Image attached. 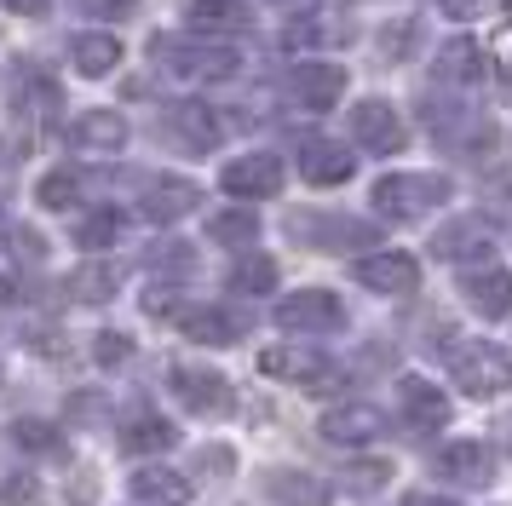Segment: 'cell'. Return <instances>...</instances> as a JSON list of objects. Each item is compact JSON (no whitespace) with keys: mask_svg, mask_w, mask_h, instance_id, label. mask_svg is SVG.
I'll list each match as a JSON object with an SVG mask.
<instances>
[{"mask_svg":"<svg viewBox=\"0 0 512 506\" xmlns=\"http://www.w3.org/2000/svg\"><path fill=\"white\" fill-rule=\"evenodd\" d=\"M150 52H156V64L173 69L179 81H231L236 75V46H213V35H156L150 41Z\"/></svg>","mask_w":512,"mask_h":506,"instance_id":"obj_1","label":"cell"},{"mask_svg":"<svg viewBox=\"0 0 512 506\" xmlns=\"http://www.w3.org/2000/svg\"><path fill=\"white\" fill-rule=\"evenodd\" d=\"M455 196V184L443 179V173H386V179H374L369 202L380 219H420V213H432Z\"/></svg>","mask_w":512,"mask_h":506,"instance_id":"obj_2","label":"cell"},{"mask_svg":"<svg viewBox=\"0 0 512 506\" xmlns=\"http://www.w3.org/2000/svg\"><path fill=\"white\" fill-rule=\"evenodd\" d=\"M443 357H449V374H455V386H461L466 397H495V391L512 386V357L501 351V345L455 340Z\"/></svg>","mask_w":512,"mask_h":506,"instance_id":"obj_3","label":"cell"},{"mask_svg":"<svg viewBox=\"0 0 512 506\" xmlns=\"http://www.w3.org/2000/svg\"><path fill=\"white\" fill-rule=\"evenodd\" d=\"M288 230H294V242L328 248V253H351L380 242V230L369 219H351V213H288Z\"/></svg>","mask_w":512,"mask_h":506,"instance_id":"obj_4","label":"cell"},{"mask_svg":"<svg viewBox=\"0 0 512 506\" xmlns=\"http://www.w3.org/2000/svg\"><path fill=\"white\" fill-rule=\"evenodd\" d=\"M277 328L282 334H340L346 328V305L328 288H300V294H288L277 305Z\"/></svg>","mask_w":512,"mask_h":506,"instance_id":"obj_5","label":"cell"},{"mask_svg":"<svg viewBox=\"0 0 512 506\" xmlns=\"http://www.w3.org/2000/svg\"><path fill=\"white\" fill-rule=\"evenodd\" d=\"M259 374H271L282 386H300V391L334 386V363L317 345H271V351H259Z\"/></svg>","mask_w":512,"mask_h":506,"instance_id":"obj_6","label":"cell"},{"mask_svg":"<svg viewBox=\"0 0 512 506\" xmlns=\"http://www.w3.org/2000/svg\"><path fill=\"white\" fill-rule=\"evenodd\" d=\"M167 386L185 403L190 414H225L231 409V380L219 368H196V363H173L167 368Z\"/></svg>","mask_w":512,"mask_h":506,"instance_id":"obj_7","label":"cell"},{"mask_svg":"<svg viewBox=\"0 0 512 506\" xmlns=\"http://www.w3.org/2000/svg\"><path fill=\"white\" fill-rule=\"evenodd\" d=\"M162 133H167L173 150H185V156H208L213 144H219V115H213L208 104H196V98H179V104H167Z\"/></svg>","mask_w":512,"mask_h":506,"instance_id":"obj_8","label":"cell"},{"mask_svg":"<svg viewBox=\"0 0 512 506\" xmlns=\"http://www.w3.org/2000/svg\"><path fill=\"white\" fill-rule=\"evenodd\" d=\"M282 92H288L300 110H334L340 92H346V64H328V58H317V64H294L288 69V81H282Z\"/></svg>","mask_w":512,"mask_h":506,"instance_id":"obj_9","label":"cell"},{"mask_svg":"<svg viewBox=\"0 0 512 506\" xmlns=\"http://www.w3.org/2000/svg\"><path fill=\"white\" fill-rule=\"evenodd\" d=\"M357 282L369 288V294H386V299H403V294H415L420 288V265H415V253H369V259H357Z\"/></svg>","mask_w":512,"mask_h":506,"instance_id":"obj_10","label":"cell"},{"mask_svg":"<svg viewBox=\"0 0 512 506\" xmlns=\"http://www.w3.org/2000/svg\"><path fill=\"white\" fill-rule=\"evenodd\" d=\"M351 138H357L363 150H374V156H397V150L409 144L403 121H397V110L386 98H363V104L351 110Z\"/></svg>","mask_w":512,"mask_h":506,"instance_id":"obj_11","label":"cell"},{"mask_svg":"<svg viewBox=\"0 0 512 506\" xmlns=\"http://www.w3.org/2000/svg\"><path fill=\"white\" fill-rule=\"evenodd\" d=\"M219 184L231 190L236 202H259V196H277V190H282V161L271 156V150H254V156H236V161H225V173H219Z\"/></svg>","mask_w":512,"mask_h":506,"instance_id":"obj_12","label":"cell"},{"mask_svg":"<svg viewBox=\"0 0 512 506\" xmlns=\"http://www.w3.org/2000/svg\"><path fill=\"white\" fill-rule=\"evenodd\" d=\"M461 294L466 305L478 311V317H507L512 311V271L507 265H489V259H478V265H466L461 271Z\"/></svg>","mask_w":512,"mask_h":506,"instance_id":"obj_13","label":"cell"},{"mask_svg":"<svg viewBox=\"0 0 512 506\" xmlns=\"http://www.w3.org/2000/svg\"><path fill=\"white\" fill-rule=\"evenodd\" d=\"M323 443H334V449H363V443H374V437H386V414L374 409V403H340V409L323 414Z\"/></svg>","mask_w":512,"mask_h":506,"instance_id":"obj_14","label":"cell"},{"mask_svg":"<svg viewBox=\"0 0 512 506\" xmlns=\"http://www.w3.org/2000/svg\"><path fill=\"white\" fill-rule=\"evenodd\" d=\"M196 207V184L190 179H173V173H156V179L139 184V213L150 225H173Z\"/></svg>","mask_w":512,"mask_h":506,"instance_id":"obj_15","label":"cell"},{"mask_svg":"<svg viewBox=\"0 0 512 506\" xmlns=\"http://www.w3.org/2000/svg\"><path fill=\"white\" fill-rule=\"evenodd\" d=\"M179 334L190 345H236L248 334V317H236L225 305H185L179 311Z\"/></svg>","mask_w":512,"mask_h":506,"instance_id":"obj_16","label":"cell"},{"mask_svg":"<svg viewBox=\"0 0 512 506\" xmlns=\"http://www.w3.org/2000/svg\"><path fill=\"white\" fill-rule=\"evenodd\" d=\"M185 29L190 35H248L254 29V6L248 0H190L185 6Z\"/></svg>","mask_w":512,"mask_h":506,"instance_id":"obj_17","label":"cell"},{"mask_svg":"<svg viewBox=\"0 0 512 506\" xmlns=\"http://www.w3.org/2000/svg\"><path fill=\"white\" fill-rule=\"evenodd\" d=\"M438 472L449 483L484 489V483H495V455H489V443H478V437H461V443H443L438 449Z\"/></svg>","mask_w":512,"mask_h":506,"instance_id":"obj_18","label":"cell"},{"mask_svg":"<svg viewBox=\"0 0 512 506\" xmlns=\"http://www.w3.org/2000/svg\"><path fill=\"white\" fill-rule=\"evenodd\" d=\"M70 144L87 150V156H116L127 144V115L121 110H87L70 121Z\"/></svg>","mask_w":512,"mask_h":506,"instance_id":"obj_19","label":"cell"},{"mask_svg":"<svg viewBox=\"0 0 512 506\" xmlns=\"http://www.w3.org/2000/svg\"><path fill=\"white\" fill-rule=\"evenodd\" d=\"M357 156H351L340 138H305L300 144V179L305 184H346Z\"/></svg>","mask_w":512,"mask_h":506,"instance_id":"obj_20","label":"cell"},{"mask_svg":"<svg viewBox=\"0 0 512 506\" xmlns=\"http://www.w3.org/2000/svg\"><path fill=\"white\" fill-rule=\"evenodd\" d=\"M432 69H438V81H449V87H478L484 81V46L472 41V35H455V41L438 46V58H432Z\"/></svg>","mask_w":512,"mask_h":506,"instance_id":"obj_21","label":"cell"},{"mask_svg":"<svg viewBox=\"0 0 512 506\" xmlns=\"http://www.w3.org/2000/svg\"><path fill=\"white\" fill-rule=\"evenodd\" d=\"M70 64H75V75H87V81L116 75L121 69V41L104 35V29H81V35H70Z\"/></svg>","mask_w":512,"mask_h":506,"instance_id":"obj_22","label":"cell"},{"mask_svg":"<svg viewBox=\"0 0 512 506\" xmlns=\"http://www.w3.org/2000/svg\"><path fill=\"white\" fill-rule=\"evenodd\" d=\"M397 397H403V420H409L415 432H443V426H449V397H443L432 380H403Z\"/></svg>","mask_w":512,"mask_h":506,"instance_id":"obj_23","label":"cell"},{"mask_svg":"<svg viewBox=\"0 0 512 506\" xmlns=\"http://www.w3.org/2000/svg\"><path fill=\"white\" fill-rule=\"evenodd\" d=\"M489 242H495V236H489L484 219H455V225H443L438 236H432V253L449 259V265H466V259H484Z\"/></svg>","mask_w":512,"mask_h":506,"instance_id":"obj_24","label":"cell"},{"mask_svg":"<svg viewBox=\"0 0 512 506\" xmlns=\"http://www.w3.org/2000/svg\"><path fill=\"white\" fill-rule=\"evenodd\" d=\"M133 495L144 506H190V478L173 466H139L133 472Z\"/></svg>","mask_w":512,"mask_h":506,"instance_id":"obj_25","label":"cell"},{"mask_svg":"<svg viewBox=\"0 0 512 506\" xmlns=\"http://www.w3.org/2000/svg\"><path fill=\"white\" fill-rule=\"evenodd\" d=\"M173 443H179L173 420H162V414H150V409H139L127 420V432H121V449H127V455H162Z\"/></svg>","mask_w":512,"mask_h":506,"instance_id":"obj_26","label":"cell"},{"mask_svg":"<svg viewBox=\"0 0 512 506\" xmlns=\"http://www.w3.org/2000/svg\"><path fill=\"white\" fill-rule=\"evenodd\" d=\"M225 282H231V294H271L277 288V259L271 253H242V259H231Z\"/></svg>","mask_w":512,"mask_h":506,"instance_id":"obj_27","label":"cell"},{"mask_svg":"<svg viewBox=\"0 0 512 506\" xmlns=\"http://www.w3.org/2000/svg\"><path fill=\"white\" fill-rule=\"evenodd\" d=\"M70 299H81V305H110L121 288V271L116 265H81V271H70Z\"/></svg>","mask_w":512,"mask_h":506,"instance_id":"obj_28","label":"cell"},{"mask_svg":"<svg viewBox=\"0 0 512 506\" xmlns=\"http://www.w3.org/2000/svg\"><path fill=\"white\" fill-rule=\"evenodd\" d=\"M35 202L52 207V213L75 207V202H81V173H75V167H52V173H41V184H35Z\"/></svg>","mask_w":512,"mask_h":506,"instance_id":"obj_29","label":"cell"},{"mask_svg":"<svg viewBox=\"0 0 512 506\" xmlns=\"http://www.w3.org/2000/svg\"><path fill=\"white\" fill-rule=\"evenodd\" d=\"M208 236L213 242H225V248H248L259 236V219L248 213V207H225V213H213L208 219Z\"/></svg>","mask_w":512,"mask_h":506,"instance_id":"obj_30","label":"cell"},{"mask_svg":"<svg viewBox=\"0 0 512 506\" xmlns=\"http://www.w3.org/2000/svg\"><path fill=\"white\" fill-rule=\"evenodd\" d=\"M116 236H121V213L116 207H98V213H87V219L75 225V248H87V253L116 248Z\"/></svg>","mask_w":512,"mask_h":506,"instance_id":"obj_31","label":"cell"},{"mask_svg":"<svg viewBox=\"0 0 512 506\" xmlns=\"http://www.w3.org/2000/svg\"><path fill=\"white\" fill-rule=\"evenodd\" d=\"M12 443L29 449V455H58V449H64L58 426H47V420H12Z\"/></svg>","mask_w":512,"mask_h":506,"instance_id":"obj_32","label":"cell"},{"mask_svg":"<svg viewBox=\"0 0 512 506\" xmlns=\"http://www.w3.org/2000/svg\"><path fill=\"white\" fill-rule=\"evenodd\" d=\"M144 265H150V271H179V276H190V271H196V253H190L185 242H156V248L144 253Z\"/></svg>","mask_w":512,"mask_h":506,"instance_id":"obj_33","label":"cell"},{"mask_svg":"<svg viewBox=\"0 0 512 506\" xmlns=\"http://www.w3.org/2000/svg\"><path fill=\"white\" fill-rule=\"evenodd\" d=\"M41 501V483L29 472H0V506H35Z\"/></svg>","mask_w":512,"mask_h":506,"instance_id":"obj_34","label":"cell"},{"mask_svg":"<svg viewBox=\"0 0 512 506\" xmlns=\"http://www.w3.org/2000/svg\"><path fill=\"white\" fill-rule=\"evenodd\" d=\"M127 357H133V340H127V334H98L93 340V363L98 368H121Z\"/></svg>","mask_w":512,"mask_h":506,"instance_id":"obj_35","label":"cell"},{"mask_svg":"<svg viewBox=\"0 0 512 506\" xmlns=\"http://www.w3.org/2000/svg\"><path fill=\"white\" fill-rule=\"evenodd\" d=\"M386 478H392V460H374V466H351V472H346V489L369 495V489H386Z\"/></svg>","mask_w":512,"mask_h":506,"instance_id":"obj_36","label":"cell"},{"mask_svg":"<svg viewBox=\"0 0 512 506\" xmlns=\"http://www.w3.org/2000/svg\"><path fill=\"white\" fill-rule=\"evenodd\" d=\"M403 41H420V23H386V29H380V46H386V58H403V52H409Z\"/></svg>","mask_w":512,"mask_h":506,"instance_id":"obj_37","label":"cell"},{"mask_svg":"<svg viewBox=\"0 0 512 506\" xmlns=\"http://www.w3.org/2000/svg\"><path fill=\"white\" fill-rule=\"evenodd\" d=\"M87 18H104V23H121V18H133V0H75Z\"/></svg>","mask_w":512,"mask_h":506,"instance_id":"obj_38","label":"cell"},{"mask_svg":"<svg viewBox=\"0 0 512 506\" xmlns=\"http://www.w3.org/2000/svg\"><path fill=\"white\" fill-rule=\"evenodd\" d=\"M6 236H12V253H18V259H41V236L29 225H12Z\"/></svg>","mask_w":512,"mask_h":506,"instance_id":"obj_39","label":"cell"},{"mask_svg":"<svg viewBox=\"0 0 512 506\" xmlns=\"http://www.w3.org/2000/svg\"><path fill=\"white\" fill-rule=\"evenodd\" d=\"M438 6H443V18H455V23L461 18H484L489 12V0H438Z\"/></svg>","mask_w":512,"mask_h":506,"instance_id":"obj_40","label":"cell"},{"mask_svg":"<svg viewBox=\"0 0 512 506\" xmlns=\"http://www.w3.org/2000/svg\"><path fill=\"white\" fill-rule=\"evenodd\" d=\"M144 311H156V317H162V311H173V288H156V294H144Z\"/></svg>","mask_w":512,"mask_h":506,"instance_id":"obj_41","label":"cell"},{"mask_svg":"<svg viewBox=\"0 0 512 506\" xmlns=\"http://www.w3.org/2000/svg\"><path fill=\"white\" fill-rule=\"evenodd\" d=\"M403 506H455V501H443V495H420V489H415V495H409Z\"/></svg>","mask_w":512,"mask_h":506,"instance_id":"obj_42","label":"cell"},{"mask_svg":"<svg viewBox=\"0 0 512 506\" xmlns=\"http://www.w3.org/2000/svg\"><path fill=\"white\" fill-rule=\"evenodd\" d=\"M6 6H12V12H41L47 0H6Z\"/></svg>","mask_w":512,"mask_h":506,"instance_id":"obj_43","label":"cell"},{"mask_svg":"<svg viewBox=\"0 0 512 506\" xmlns=\"http://www.w3.org/2000/svg\"><path fill=\"white\" fill-rule=\"evenodd\" d=\"M501 437H507V449H512V414H507V426H501Z\"/></svg>","mask_w":512,"mask_h":506,"instance_id":"obj_44","label":"cell"},{"mask_svg":"<svg viewBox=\"0 0 512 506\" xmlns=\"http://www.w3.org/2000/svg\"><path fill=\"white\" fill-rule=\"evenodd\" d=\"M0 207H6V196H0Z\"/></svg>","mask_w":512,"mask_h":506,"instance_id":"obj_45","label":"cell"}]
</instances>
